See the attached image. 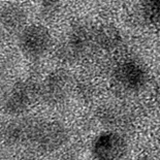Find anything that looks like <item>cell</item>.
<instances>
[{"label": "cell", "mask_w": 160, "mask_h": 160, "mask_svg": "<svg viewBox=\"0 0 160 160\" xmlns=\"http://www.w3.org/2000/svg\"><path fill=\"white\" fill-rule=\"evenodd\" d=\"M27 19V11L19 3H8L0 8V24L8 32H21L26 27Z\"/></svg>", "instance_id": "obj_8"}, {"label": "cell", "mask_w": 160, "mask_h": 160, "mask_svg": "<svg viewBox=\"0 0 160 160\" xmlns=\"http://www.w3.org/2000/svg\"><path fill=\"white\" fill-rule=\"evenodd\" d=\"M141 12L148 23L160 27V0H142Z\"/></svg>", "instance_id": "obj_10"}, {"label": "cell", "mask_w": 160, "mask_h": 160, "mask_svg": "<svg viewBox=\"0 0 160 160\" xmlns=\"http://www.w3.org/2000/svg\"><path fill=\"white\" fill-rule=\"evenodd\" d=\"M37 87L32 82L21 81L11 88L4 99V110L9 114H21L28 110L36 97Z\"/></svg>", "instance_id": "obj_6"}, {"label": "cell", "mask_w": 160, "mask_h": 160, "mask_svg": "<svg viewBox=\"0 0 160 160\" xmlns=\"http://www.w3.org/2000/svg\"><path fill=\"white\" fill-rule=\"evenodd\" d=\"M53 36L49 28L42 24H31L20 32L19 48L27 59L37 60L49 52Z\"/></svg>", "instance_id": "obj_4"}, {"label": "cell", "mask_w": 160, "mask_h": 160, "mask_svg": "<svg viewBox=\"0 0 160 160\" xmlns=\"http://www.w3.org/2000/svg\"><path fill=\"white\" fill-rule=\"evenodd\" d=\"M127 150L125 138L115 130L101 132L91 144V155L94 160H124Z\"/></svg>", "instance_id": "obj_5"}, {"label": "cell", "mask_w": 160, "mask_h": 160, "mask_svg": "<svg viewBox=\"0 0 160 160\" xmlns=\"http://www.w3.org/2000/svg\"><path fill=\"white\" fill-rule=\"evenodd\" d=\"M97 52L95 26L79 24L71 28L61 47V56L68 61H79L91 53Z\"/></svg>", "instance_id": "obj_3"}, {"label": "cell", "mask_w": 160, "mask_h": 160, "mask_svg": "<svg viewBox=\"0 0 160 160\" xmlns=\"http://www.w3.org/2000/svg\"><path fill=\"white\" fill-rule=\"evenodd\" d=\"M67 138L65 127L56 121H19L6 130V139L12 144H30L48 152L61 148Z\"/></svg>", "instance_id": "obj_1"}, {"label": "cell", "mask_w": 160, "mask_h": 160, "mask_svg": "<svg viewBox=\"0 0 160 160\" xmlns=\"http://www.w3.org/2000/svg\"><path fill=\"white\" fill-rule=\"evenodd\" d=\"M95 42L97 52H113L121 47L123 37L115 27L99 25L95 26Z\"/></svg>", "instance_id": "obj_9"}, {"label": "cell", "mask_w": 160, "mask_h": 160, "mask_svg": "<svg viewBox=\"0 0 160 160\" xmlns=\"http://www.w3.org/2000/svg\"><path fill=\"white\" fill-rule=\"evenodd\" d=\"M152 96L157 103L160 104V77L154 82L152 87Z\"/></svg>", "instance_id": "obj_11"}, {"label": "cell", "mask_w": 160, "mask_h": 160, "mask_svg": "<svg viewBox=\"0 0 160 160\" xmlns=\"http://www.w3.org/2000/svg\"><path fill=\"white\" fill-rule=\"evenodd\" d=\"M112 81L118 90L127 94H134L147 87L150 76L146 66L138 60L124 59L114 66Z\"/></svg>", "instance_id": "obj_2"}, {"label": "cell", "mask_w": 160, "mask_h": 160, "mask_svg": "<svg viewBox=\"0 0 160 160\" xmlns=\"http://www.w3.org/2000/svg\"><path fill=\"white\" fill-rule=\"evenodd\" d=\"M42 2L43 8L50 9V11H53L54 8H56L60 4L61 0H42Z\"/></svg>", "instance_id": "obj_12"}, {"label": "cell", "mask_w": 160, "mask_h": 160, "mask_svg": "<svg viewBox=\"0 0 160 160\" xmlns=\"http://www.w3.org/2000/svg\"><path fill=\"white\" fill-rule=\"evenodd\" d=\"M137 160H160V159L156 158V157H153V156L146 155V156H141V157H138Z\"/></svg>", "instance_id": "obj_13"}, {"label": "cell", "mask_w": 160, "mask_h": 160, "mask_svg": "<svg viewBox=\"0 0 160 160\" xmlns=\"http://www.w3.org/2000/svg\"><path fill=\"white\" fill-rule=\"evenodd\" d=\"M70 90L71 78L67 71L56 70L46 78L39 91L49 103L59 104L68 97Z\"/></svg>", "instance_id": "obj_7"}]
</instances>
